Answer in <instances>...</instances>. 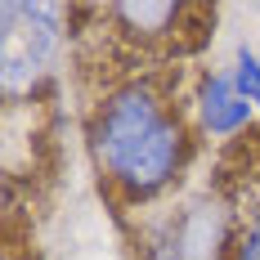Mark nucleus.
<instances>
[{"mask_svg":"<svg viewBox=\"0 0 260 260\" xmlns=\"http://www.w3.org/2000/svg\"><path fill=\"white\" fill-rule=\"evenodd\" d=\"M242 211L224 184L188 188L148 207L139 229V260H234Z\"/></svg>","mask_w":260,"mask_h":260,"instance_id":"1","label":"nucleus"},{"mask_svg":"<svg viewBox=\"0 0 260 260\" xmlns=\"http://www.w3.org/2000/svg\"><path fill=\"white\" fill-rule=\"evenodd\" d=\"M77 9L63 5H27L5 0L0 5V94L5 104H36L63 68L68 54V23Z\"/></svg>","mask_w":260,"mask_h":260,"instance_id":"2","label":"nucleus"},{"mask_svg":"<svg viewBox=\"0 0 260 260\" xmlns=\"http://www.w3.org/2000/svg\"><path fill=\"white\" fill-rule=\"evenodd\" d=\"M188 117L207 139H238L256 121V108L238 94L229 68H202L188 85Z\"/></svg>","mask_w":260,"mask_h":260,"instance_id":"3","label":"nucleus"},{"mask_svg":"<svg viewBox=\"0 0 260 260\" xmlns=\"http://www.w3.org/2000/svg\"><path fill=\"white\" fill-rule=\"evenodd\" d=\"M229 77H234L238 94H242V99L260 112V54H256V45H247V41H238V45H234Z\"/></svg>","mask_w":260,"mask_h":260,"instance_id":"4","label":"nucleus"},{"mask_svg":"<svg viewBox=\"0 0 260 260\" xmlns=\"http://www.w3.org/2000/svg\"><path fill=\"white\" fill-rule=\"evenodd\" d=\"M234 260H260V202L242 207V234H238Z\"/></svg>","mask_w":260,"mask_h":260,"instance_id":"5","label":"nucleus"}]
</instances>
